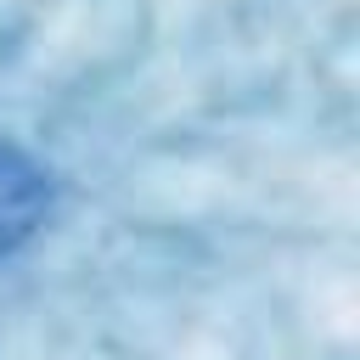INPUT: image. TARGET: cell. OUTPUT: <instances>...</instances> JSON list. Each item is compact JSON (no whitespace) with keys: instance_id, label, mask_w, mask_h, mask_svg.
<instances>
[{"instance_id":"6da1fadb","label":"cell","mask_w":360,"mask_h":360,"mask_svg":"<svg viewBox=\"0 0 360 360\" xmlns=\"http://www.w3.org/2000/svg\"><path fill=\"white\" fill-rule=\"evenodd\" d=\"M45 214H51V174L0 135V259L28 248Z\"/></svg>"}]
</instances>
